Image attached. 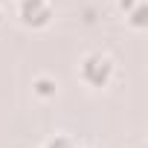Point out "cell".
Returning a JSON list of instances; mask_svg holds the SVG:
<instances>
[{"label":"cell","instance_id":"2","mask_svg":"<svg viewBox=\"0 0 148 148\" xmlns=\"http://www.w3.org/2000/svg\"><path fill=\"white\" fill-rule=\"evenodd\" d=\"M18 12L26 26H44L52 18V9L47 0H18Z\"/></svg>","mask_w":148,"mask_h":148},{"label":"cell","instance_id":"5","mask_svg":"<svg viewBox=\"0 0 148 148\" xmlns=\"http://www.w3.org/2000/svg\"><path fill=\"white\" fill-rule=\"evenodd\" d=\"M0 21H3V12H0Z\"/></svg>","mask_w":148,"mask_h":148},{"label":"cell","instance_id":"3","mask_svg":"<svg viewBox=\"0 0 148 148\" xmlns=\"http://www.w3.org/2000/svg\"><path fill=\"white\" fill-rule=\"evenodd\" d=\"M35 90H38V93H44V96H49V93H55V84H52V82H47V79H38V82H35Z\"/></svg>","mask_w":148,"mask_h":148},{"label":"cell","instance_id":"1","mask_svg":"<svg viewBox=\"0 0 148 148\" xmlns=\"http://www.w3.org/2000/svg\"><path fill=\"white\" fill-rule=\"evenodd\" d=\"M113 76V61L102 52H90L84 61H82V79L90 84V87H105Z\"/></svg>","mask_w":148,"mask_h":148},{"label":"cell","instance_id":"4","mask_svg":"<svg viewBox=\"0 0 148 148\" xmlns=\"http://www.w3.org/2000/svg\"><path fill=\"white\" fill-rule=\"evenodd\" d=\"M44 148H73V142H70L67 136H55V139H49Z\"/></svg>","mask_w":148,"mask_h":148}]
</instances>
